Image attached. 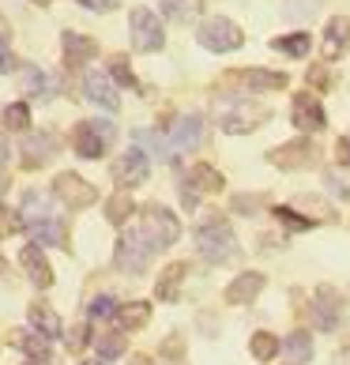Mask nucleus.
<instances>
[{
    "mask_svg": "<svg viewBox=\"0 0 350 365\" xmlns=\"http://www.w3.org/2000/svg\"><path fill=\"white\" fill-rule=\"evenodd\" d=\"M234 87H241L245 94H267V91H282L290 83L282 72H267V68H241V72H230L226 76Z\"/></svg>",
    "mask_w": 350,
    "mask_h": 365,
    "instance_id": "obj_12",
    "label": "nucleus"
},
{
    "mask_svg": "<svg viewBox=\"0 0 350 365\" xmlns=\"http://www.w3.org/2000/svg\"><path fill=\"white\" fill-rule=\"evenodd\" d=\"M200 140H204V117L200 113H181L177 125H170V143L181 151H196Z\"/></svg>",
    "mask_w": 350,
    "mask_h": 365,
    "instance_id": "obj_17",
    "label": "nucleus"
},
{
    "mask_svg": "<svg viewBox=\"0 0 350 365\" xmlns=\"http://www.w3.org/2000/svg\"><path fill=\"white\" fill-rule=\"evenodd\" d=\"M196 42L211 49V53H237L241 46H245V34H241V26L234 19H226V16H211L200 23V31H196Z\"/></svg>",
    "mask_w": 350,
    "mask_h": 365,
    "instance_id": "obj_4",
    "label": "nucleus"
},
{
    "mask_svg": "<svg viewBox=\"0 0 350 365\" xmlns=\"http://www.w3.org/2000/svg\"><path fill=\"white\" fill-rule=\"evenodd\" d=\"M132 215H136V204H132V196L125 192V188H120L117 196L105 200V222H110V226H125Z\"/></svg>",
    "mask_w": 350,
    "mask_h": 365,
    "instance_id": "obj_29",
    "label": "nucleus"
},
{
    "mask_svg": "<svg viewBox=\"0 0 350 365\" xmlns=\"http://www.w3.org/2000/svg\"><path fill=\"white\" fill-rule=\"evenodd\" d=\"M267 162L279 166V170H309V166H316V143L313 140L282 143V147H275V151L267 155Z\"/></svg>",
    "mask_w": 350,
    "mask_h": 365,
    "instance_id": "obj_11",
    "label": "nucleus"
},
{
    "mask_svg": "<svg viewBox=\"0 0 350 365\" xmlns=\"http://www.w3.org/2000/svg\"><path fill=\"white\" fill-rule=\"evenodd\" d=\"M49 91H53V79L38 64H23L19 68V94H26V98H49Z\"/></svg>",
    "mask_w": 350,
    "mask_h": 365,
    "instance_id": "obj_23",
    "label": "nucleus"
},
{
    "mask_svg": "<svg viewBox=\"0 0 350 365\" xmlns=\"http://www.w3.org/2000/svg\"><path fill=\"white\" fill-rule=\"evenodd\" d=\"M0 117H4V128L11 132H31V106L26 102H11Z\"/></svg>",
    "mask_w": 350,
    "mask_h": 365,
    "instance_id": "obj_35",
    "label": "nucleus"
},
{
    "mask_svg": "<svg viewBox=\"0 0 350 365\" xmlns=\"http://www.w3.org/2000/svg\"><path fill=\"white\" fill-rule=\"evenodd\" d=\"M79 365H105V361H102V358H98V361H79Z\"/></svg>",
    "mask_w": 350,
    "mask_h": 365,
    "instance_id": "obj_54",
    "label": "nucleus"
},
{
    "mask_svg": "<svg viewBox=\"0 0 350 365\" xmlns=\"http://www.w3.org/2000/svg\"><path fill=\"white\" fill-rule=\"evenodd\" d=\"M4 275H8V264H4V260H0V279H4Z\"/></svg>",
    "mask_w": 350,
    "mask_h": 365,
    "instance_id": "obj_52",
    "label": "nucleus"
},
{
    "mask_svg": "<svg viewBox=\"0 0 350 365\" xmlns=\"http://www.w3.org/2000/svg\"><path fill=\"white\" fill-rule=\"evenodd\" d=\"M279 350H282V343L275 339L272 331H257V335L249 339V354L257 358V361H272V358L279 354Z\"/></svg>",
    "mask_w": 350,
    "mask_h": 365,
    "instance_id": "obj_33",
    "label": "nucleus"
},
{
    "mask_svg": "<svg viewBox=\"0 0 350 365\" xmlns=\"http://www.w3.org/2000/svg\"><path fill=\"white\" fill-rule=\"evenodd\" d=\"M76 4H83L87 11H113L117 0H76Z\"/></svg>",
    "mask_w": 350,
    "mask_h": 365,
    "instance_id": "obj_44",
    "label": "nucleus"
},
{
    "mask_svg": "<svg viewBox=\"0 0 350 365\" xmlns=\"http://www.w3.org/2000/svg\"><path fill=\"white\" fill-rule=\"evenodd\" d=\"M53 196H57L64 207L83 211V207H91L94 200H98V188H94L87 178H79V173H57V181H53Z\"/></svg>",
    "mask_w": 350,
    "mask_h": 365,
    "instance_id": "obj_9",
    "label": "nucleus"
},
{
    "mask_svg": "<svg viewBox=\"0 0 350 365\" xmlns=\"http://www.w3.org/2000/svg\"><path fill=\"white\" fill-rule=\"evenodd\" d=\"M132 140H136V147L140 151H147V155H155V158H163V162H173V143L170 140H163L158 132H147V128H136L132 132Z\"/></svg>",
    "mask_w": 350,
    "mask_h": 365,
    "instance_id": "obj_27",
    "label": "nucleus"
},
{
    "mask_svg": "<svg viewBox=\"0 0 350 365\" xmlns=\"http://www.w3.org/2000/svg\"><path fill=\"white\" fill-rule=\"evenodd\" d=\"M264 275L260 272H241V275H234V282L226 287V305H249L252 297H257L260 290H264Z\"/></svg>",
    "mask_w": 350,
    "mask_h": 365,
    "instance_id": "obj_21",
    "label": "nucleus"
},
{
    "mask_svg": "<svg viewBox=\"0 0 350 365\" xmlns=\"http://www.w3.org/2000/svg\"><path fill=\"white\" fill-rule=\"evenodd\" d=\"M196 252L207 264H226L241 252L234 230L226 226V219L219 211H204V219H196Z\"/></svg>",
    "mask_w": 350,
    "mask_h": 365,
    "instance_id": "obj_2",
    "label": "nucleus"
},
{
    "mask_svg": "<svg viewBox=\"0 0 350 365\" xmlns=\"http://www.w3.org/2000/svg\"><path fill=\"white\" fill-rule=\"evenodd\" d=\"M49 343L53 339H46V335L34 331V328H16L11 331V346L23 350L31 361H49Z\"/></svg>",
    "mask_w": 350,
    "mask_h": 365,
    "instance_id": "obj_22",
    "label": "nucleus"
},
{
    "mask_svg": "<svg viewBox=\"0 0 350 365\" xmlns=\"http://www.w3.org/2000/svg\"><path fill=\"white\" fill-rule=\"evenodd\" d=\"M113 136H117V128L110 120H79L72 132V147L79 158H102L105 147L113 143Z\"/></svg>",
    "mask_w": 350,
    "mask_h": 365,
    "instance_id": "obj_6",
    "label": "nucleus"
},
{
    "mask_svg": "<svg viewBox=\"0 0 350 365\" xmlns=\"http://www.w3.org/2000/svg\"><path fill=\"white\" fill-rule=\"evenodd\" d=\"M324 185H328V192H331V196L350 200V181H346V178H339L335 170H328V173H324Z\"/></svg>",
    "mask_w": 350,
    "mask_h": 365,
    "instance_id": "obj_42",
    "label": "nucleus"
},
{
    "mask_svg": "<svg viewBox=\"0 0 350 365\" xmlns=\"http://www.w3.org/2000/svg\"><path fill=\"white\" fill-rule=\"evenodd\" d=\"M132 365H155V361L147 358V354H136V358H132Z\"/></svg>",
    "mask_w": 350,
    "mask_h": 365,
    "instance_id": "obj_51",
    "label": "nucleus"
},
{
    "mask_svg": "<svg viewBox=\"0 0 350 365\" xmlns=\"http://www.w3.org/2000/svg\"><path fill=\"white\" fill-rule=\"evenodd\" d=\"M320 0H287V16L290 19H313Z\"/></svg>",
    "mask_w": 350,
    "mask_h": 365,
    "instance_id": "obj_40",
    "label": "nucleus"
},
{
    "mask_svg": "<svg viewBox=\"0 0 350 365\" xmlns=\"http://www.w3.org/2000/svg\"><path fill=\"white\" fill-rule=\"evenodd\" d=\"M19 267L26 272V279L34 282V287H53V267H49V260H46V252H42V245H26L23 252H19Z\"/></svg>",
    "mask_w": 350,
    "mask_h": 365,
    "instance_id": "obj_20",
    "label": "nucleus"
},
{
    "mask_svg": "<svg viewBox=\"0 0 350 365\" xmlns=\"http://www.w3.org/2000/svg\"><path fill=\"white\" fill-rule=\"evenodd\" d=\"M31 4H42L46 8V4H53V0H31Z\"/></svg>",
    "mask_w": 350,
    "mask_h": 365,
    "instance_id": "obj_53",
    "label": "nucleus"
},
{
    "mask_svg": "<svg viewBox=\"0 0 350 365\" xmlns=\"http://www.w3.org/2000/svg\"><path fill=\"white\" fill-rule=\"evenodd\" d=\"M26 234H31V241H34V245H64V222H61V219L42 222V226L26 230Z\"/></svg>",
    "mask_w": 350,
    "mask_h": 365,
    "instance_id": "obj_34",
    "label": "nucleus"
},
{
    "mask_svg": "<svg viewBox=\"0 0 350 365\" xmlns=\"http://www.w3.org/2000/svg\"><path fill=\"white\" fill-rule=\"evenodd\" d=\"M105 72H110V79H113V83H120V87H132V91L140 87V79L132 76V68H128V57H120V53H117V57H110V68H105Z\"/></svg>",
    "mask_w": 350,
    "mask_h": 365,
    "instance_id": "obj_36",
    "label": "nucleus"
},
{
    "mask_svg": "<svg viewBox=\"0 0 350 365\" xmlns=\"http://www.w3.org/2000/svg\"><path fill=\"white\" fill-rule=\"evenodd\" d=\"M234 207H237V211H257V200H249V196H237V200H234Z\"/></svg>",
    "mask_w": 350,
    "mask_h": 365,
    "instance_id": "obj_48",
    "label": "nucleus"
},
{
    "mask_svg": "<svg viewBox=\"0 0 350 365\" xmlns=\"http://www.w3.org/2000/svg\"><path fill=\"white\" fill-rule=\"evenodd\" d=\"M290 120H294V128H298V132H305V136L328 128V113H324V106H320V98L313 91H302V94H294V98H290Z\"/></svg>",
    "mask_w": 350,
    "mask_h": 365,
    "instance_id": "obj_8",
    "label": "nucleus"
},
{
    "mask_svg": "<svg viewBox=\"0 0 350 365\" xmlns=\"http://www.w3.org/2000/svg\"><path fill=\"white\" fill-rule=\"evenodd\" d=\"M211 113H215V125H219L226 136H245V132H252L257 125L267 120V110L257 98H249V94H219L211 106Z\"/></svg>",
    "mask_w": 350,
    "mask_h": 365,
    "instance_id": "obj_1",
    "label": "nucleus"
},
{
    "mask_svg": "<svg viewBox=\"0 0 350 365\" xmlns=\"http://www.w3.org/2000/svg\"><path fill=\"white\" fill-rule=\"evenodd\" d=\"M117 328L120 331H132V328H143L147 320H151V305L147 302H125V305H117Z\"/></svg>",
    "mask_w": 350,
    "mask_h": 365,
    "instance_id": "obj_24",
    "label": "nucleus"
},
{
    "mask_svg": "<svg viewBox=\"0 0 350 365\" xmlns=\"http://www.w3.org/2000/svg\"><path fill=\"white\" fill-rule=\"evenodd\" d=\"M8 155H11V151H8V143L0 140V170H4V162H8Z\"/></svg>",
    "mask_w": 350,
    "mask_h": 365,
    "instance_id": "obj_50",
    "label": "nucleus"
},
{
    "mask_svg": "<svg viewBox=\"0 0 350 365\" xmlns=\"http://www.w3.org/2000/svg\"><path fill=\"white\" fill-rule=\"evenodd\" d=\"M19 219H23V230H34V226L57 219L49 192H42V188H31V192L23 196V204H19Z\"/></svg>",
    "mask_w": 350,
    "mask_h": 365,
    "instance_id": "obj_13",
    "label": "nucleus"
},
{
    "mask_svg": "<svg viewBox=\"0 0 350 365\" xmlns=\"http://www.w3.org/2000/svg\"><path fill=\"white\" fill-rule=\"evenodd\" d=\"M57 136L53 132H31V136L23 140V147H19V155H23V166L26 170H38V166H46V162L57 155Z\"/></svg>",
    "mask_w": 350,
    "mask_h": 365,
    "instance_id": "obj_15",
    "label": "nucleus"
},
{
    "mask_svg": "<svg viewBox=\"0 0 350 365\" xmlns=\"http://www.w3.org/2000/svg\"><path fill=\"white\" fill-rule=\"evenodd\" d=\"M26 317H31V328L42 331L46 339H57V335L64 331V328H61V317L53 313L49 305H31V313H26Z\"/></svg>",
    "mask_w": 350,
    "mask_h": 365,
    "instance_id": "obj_28",
    "label": "nucleus"
},
{
    "mask_svg": "<svg viewBox=\"0 0 350 365\" xmlns=\"http://www.w3.org/2000/svg\"><path fill=\"white\" fill-rule=\"evenodd\" d=\"M163 354H166V358H170V354L181 358V339H166V343H163Z\"/></svg>",
    "mask_w": 350,
    "mask_h": 365,
    "instance_id": "obj_46",
    "label": "nucleus"
},
{
    "mask_svg": "<svg viewBox=\"0 0 350 365\" xmlns=\"http://www.w3.org/2000/svg\"><path fill=\"white\" fill-rule=\"evenodd\" d=\"M158 4H163V16L170 23H196L204 11V0H158Z\"/></svg>",
    "mask_w": 350,
    "mask_h": 365,
    "instance_id": "obj_26",
    "label": "nucleus"
},
{
    "mask_svg": "<svg viewBox=\"0 0 350 365\" xmlns=\"http://www.w3.org/2000/svg\"><path fill=\"white\" fill-rule=\"evenodd\" d=\"M185 272H188L185 264H170L166 272H163V279H158L155 294L163 297V302H173V297H177V290H181V279H185Z\"/></svg>",
    "mask_w": 350,
    "mask_h": 365,
    "instance_id": "obj_30",
    "label": "nucleus"
},
{
    "mask_svg": "<svg viewBox=\"0 0 350 365\" xmlns=\"http://www.w3.org/2000/svg\"><path fill=\"white\" fill-rule=\"evenodd\" d=\"M346 49H350V19L331 16L324 23V34H320V53H324V61H339Z\"/></svg>",
    "mask_w": 350,
    "mask_h": 365,
    "instance_id": "obj_14",
    "label": "nucleus"
},
{
    "mask_svg": "<svg viewBox=\"0 0 350 365\" xmlns=\"http://www.w3.org/2000/svg\"><path fill=\"white\" fill-rule=\"evenodd\" d=\"M335 151H339V162H343V166H350V136L339 140V147H335Z\"/></svg>",
    "mask_w": 350,
    "mask_h": 365,
    "instance_id": "obj_47",
    "label": "nucleus"
},
{
    "mask_svg": "<svg viewBox=\"0 0 350 365\" xmlns=\"http://www.w3.org/2000/svg\"><path fill=\"white\" fill-rule=\"evenodd\" d=\"M272 215H275V219L287 226V230H309V226H313V219H298V211H294V207H275Z\"/></svg>",
    "mask_w": 350,
    "mask_h": 365,
    "instance_id": "obj_39",
    "label": "nucleus"
},
{
    "mask_svg": "<svg viewBox=\"0 0 350 365\" xmlns=\"http://www.w3.org/2000/svg\"><path fill=\"white\" fill-rule=\"evenodd\" d=\"M83 91L94 106H102V110H120V94H117V83L110 79V72H87L83 76Z\"/></svg>",
    "mask_w": 350,
    "mask_h": 365,
    "instance_id": "obj_16",
    "label": "nucleus"
},
{
    "mask_svg": "<svg viewBox=\"0 0 350 365\" xmlns=\"http://www.w3.org/2000/svg\"><path fill=\"white\" fill-rule=\"evenodd\" d=\"M147 173H151V162H147V151H140V147H128L125 155H117L113 158V166H110V178L125 188H136L147 181Z\"/></svg>",
    "mask_w": 350,
    "mask_h": 365,
    "instance_id": "obj_10",
    "label": "nucleus"
},
{
    "mask_svg": "<svg viewBox=\"0 0 350 365\" xmlns=\"http://www.w3.org/2000/svg\"><path fill=\"white\" fill-rule=\"evenodd\" d=\"M279 53H287V57H305L309 49H313V38H309L305 31H294V34H282L272 42Z\"/></svg>",
    "mask_w": 350,
    "mask_h": 365,
    "instance_id": "obj_32",
    "label": "nucleus"
},
{
    "mask_svg": "<svg viewBox=\"0 0 350 365\" xmlns=\"http://www.w3.org/2000/svg\"><path fill=\"white\" fill-rule=\"evenodd\" d=\"M64 343H68V350H79V346H87V328H79V324H76V328L68 331V339H64Z\"/></svg>",
    "mask_w": 350,
    "mask_h": 365,
    "instance_id": "obj_43",
    "label": "nucleus"
},
{
    "mask_svg": "<svg viewBox=\"0 0 350 365\" xmlns=\"http://www.w3.org/2000/svg\"><path fill=\"white\" fill-rule=\"evenodd\" d=\"M94 346H98V358H102V361H113V358L125 354V335H117V331L98 335V339H94Z\"/></svg>",
    "mask_w": 350,
    "mask_h": 365,
    "instance_id": "obj_37",
    "label": "nucleus"
},
{
    "mask_svg": "<svg viewBox=\"0 0 350 365\" xmlns=\"http://www.w3.org/2000/svg\"><path fill=\"white\" fill-rule=\"evenodd\" d=\"M188 181L200 185V188H207V192H222V185H226V178L215 166H207V162H196L192 173H188Z\"/></svg>",
    "mask_w": 350,
    "mask_h": 365,
    "instance_id": "obj_31",
    "label": "nucleus"
},
{
    "mask_svg": "<svg viewBox=\"0 0 350 365\" xmlns=\"http://www.w3.org/2000/svg\"><path fill=\"white\" fill-rule=\"evenodd\" d=\"M16 68V57L8 53V46H0V72H11Z\"/></svg>",
    "mask_w": 350,
    "mask_h": 365,
    "instance_id": "obj_45",
    "label": "nucleus"
},
{
    "mask_svg": "<svg viewBox=\"0 0 350 365\" xmlns=\"http://www.w3.org/2000/svg\"><path fill=\"white\" fill-rule=\"evenodd\" d=\"M282 354H287L290 365H305L313 358V335L309 331H290L287 339H282Z\"/></svg>",
    "mask_w": 350,
    "mask_h": 365,
    "instance_id": "obj_25",
    "label": "nucleus"
},
{
    "mask_svg": "<svg viewBox=\"0 0 350 365\" xmlns=\"http://www.w3.org/2000/svg\"><path fill=\"white\" fill-rule=\"evenodd\" d=\"M8 38H11V23L0 16V46H8Z\"/></svg>",
    "mask_w": 350,
    "mask_h": 365,
    "instance_id": "obj_49",
    "label": "nucleus"
},
{
    "mask_svg": "<svg viewBox=\"0 0 350 365\" xmlns=\"http://www.w3.org/2000/svg\"><path fill=\"white\" fill-rule=\"evenodd\" d=\"M117 297H110V294H98V297H94V302H91V317L94 320H113L117 317Z\"/></svg>",
    "mask_w": 350,
    "mask_h": 365,
    "instance_id": "obj_38",
    "label": "nucleus"
},
{
    "mask_svg": "<svg viewBox=\"0 0 350 365\" xmlns=\"http://www.w3.org/2000/svg\"><path fill=\"white\" fill-rule=\"evenodd\" d=\"M19 230H23L19 211H8V207H0V237H11V234H19Z\"/></svg>",
    "mask_w": 350,
    "mask_h": 365,
    "instance_id": "obj_41",
    "label": "nucleus"
},
{
    "mask_svg": "<svg viewBox=\"0 0 350 365\" xmlns=\"http://www.w3.org/2000/svg\"><path fill=\"white\" fill-rule=\"evenodd\" d=\"M61 49H64V64H68V68H79V64L98 57V42L87 38V34H76V31L61 34Z\"/></svg>",
    "mask_w": 350,
    "mask_h": 365,
    "instance_id": "obj_18",
    "label": "nucleus"
},
{
    "mask_svg": "<svg viewBox=\"0 0 350 365\" xmlns=\"http://www.w3.org/2000/svg\"><path fill=\"white\" fill-rule=\"evenodd\" d=\"M155 252H158V249H155V241L147 237V230H143V226H132V230H125V234H120V241H117L113 264H117L125 275H140V272H147V264H151Z\"/></svg>",
    "mask_w": 350,
    "mask_h": 365,
    "instance_id": "obj_3",
    "label": "nucleus"
},
{
    "mask_svg": "<svg viewBox=\"0 0 350 365\" xmlns=\"http://www.w3.org/2000/svg\"><path fill=\"white\" fill-rule=\"evenodd\" d=\"M128 34H132V49H136V53H158V49L166 46L163 19H158L151 8H132Z\"/></svg>",
    "mask_w": 350,
    "mask_h": 365,
    "instance_id": "obj_5",
    "label": "nucleus"
},
{
    "mask_svg": "<svg viewBox=\"0 0 350 365\" xmlns=\"http://www.w3.org/2000/svg\"><path fill=\"white\" fill-rule=\"evenodd\" d=\"M140 226L147 230V237L155 241V249L163 252V249H170L173 241L181 237V222H177V215L173 211H166L163 204H151V207H143V219H140Z\"/></svg>",
    "mask_w": 350,
    "mask_h": 365,
    "instance_id": "obj_7",
    "label": "nucleus"
},
{
    "mask_svg": "<svg viewBox=\"0 0 350 365\" xmlns=\"http://www.w3.org/2000/svg\"><path fill=\"white\" fill-rule=\"evenodd\" d=\"M313 320L320 324V331H335L343 320V305H339V294L331 287H320L316 290V305H313Z\"/></svg>",
    "mask_w": 350,
    "mask_h": 365,
    "instance_id": "obj_19",
    "label": "nucleus"
}]
</instances>
